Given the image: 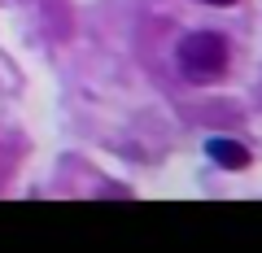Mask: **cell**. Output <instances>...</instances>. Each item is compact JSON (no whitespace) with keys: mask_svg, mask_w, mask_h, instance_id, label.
Wrapping results in <instances>:
<instances>
[{"mask_svg":"<svg viewBox=\"0 0 262 253\" xmlns=\"http://www.w3.org/2000/svg\"><path fill=\"white\" fill-rule=\"evenodd\" d=\"M232 61V48L219 31H192L175 44V66L188 83H214Z\"/></svg>","mask_w":262,"mask_h":253,"instance_id":"1","label":"cell"},{"mask_svg":"<svg viewBox=\"0 0 262 253\" xmlns=\"http://www.w3.org/2000/svg\"><path fill=\"white\" fill-rule=\"evenodd\" d=\"M206 157L214 162V166H223V170H245L249 166V149L236 144V140H223V135L206 140Z\"/></svg>","mask_w":262,"mask_h":253,"instance_id":"2","label":"cell"},{"mask_svg":"<svg viewBox=\"0 0 262 253\" xmlns=\"http://www.w3.org/2000/svg\"><path fill=\"white\" fill-rule=\"evenodd\" d=\"M206 5H219V9H223V5H236V0H206Z\"/></svg>","mask_w":262,"mask_h":253,"instance_id":"3","label":"cell"}]
</instances>
